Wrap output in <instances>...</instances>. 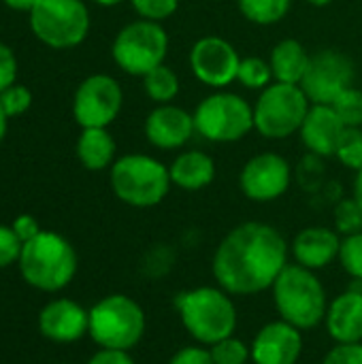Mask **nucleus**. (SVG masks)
<instances>
[{
  "label": "nucleus",
  "instance_id": "1",
  "mask_svg": "<svg viewBox=\"0 0 362 364\" xmlns=\"http://www.w3.org/2000/svg\"><path fill=\"white\" fill-rule=\"evenodd\" d=\"M288 264L290 245L275 226L243 222L218 243L211 273L230 296H254L271 290Z\"/></svg>",
  "mask_w": 362,
  "mask_h": 364
},
{
  "label": "nucleus",
  "instance_id": "2",
  "mask_svg": "<svg viewBox=\"0 0 362 364\" xmlns=\"http://www.w3.org/2000/svg\"><path fill=\"white\" fill-rule=\"evenodd\" d=\"M175 307L183 331L205 348L233 337L239 324V311L233 296L220 286H198L177 294Z\"/></svg>",
  "mask_w": 362,
  "mask_h": 364
},
{
  "label": "nucleus",
  "instance_id": "3",
  "mask_svg": "<svg viewBox=\"0 0 362 364\" xmlns=\"http://www.w3.org/2000/svg\"><path fill=\"white\" fill-rule=\"evenodd\" d=\"M271 294L280 320L297 326L303 333L324 324L331 301L316 271L290 262L273 284Z\"/></svg>",
  "mask_w": 362,
  "mask_h": 364
},
{
  "label": "nucleus",
  "instance_id": "4",
  "mask_svg": "<svg viewBox=\"0 0 362 364\" xmlns=\"http://www.w3.org/2000/svg\"><path fill=\"white\" fill-rule=\"evenodd\" d=\"M17 267L28 286L41 292H60L75 279L79 256L66 237L43 230L23 243Z\"/></svg>",
  "mask_w": 362,
  "mask_h": 364
},
{
  "label": "nucleus",
  "instance_id": "5",
  "mask_svg": "<svg viewBox=\"0 0 362 364\" xmlns=\"http://www.w3.org/2000/svg\"><path fill=\"white\" fill-rule=\"evenodd\" d=\"M111 190L128 207H158L171 192L173 181L169 166L147 154H126L109 171Z\"/></svg>",
  "mask_w": 362,
  "mask_h": 364
},
{
  "label": "nucleus",
  "instance_id": "6",
  "mask_svg": "<svg viewBox=\"0 0 362 364\" xmlns=\"http://www.w3.org/2000/svg\"><path fill=\"white\" fill-rule=\"evenodd\" d=\"M147 331L143 307L128 294L102 296L90 309V339L105 350L130 352Z\"/></svg>",
  "mask_w": 362,
  "mask_h": 364
},
{
  "label": "nucleus",
  "instance_id": "7",
  "mask_svg": "<svg viewBox=\"0 0 362 364\" xmlns=\"http://www.w3.org/2000/svg\"><path fill=\"white\" fill-rule=\"evenodd\" d=\"M309 109L301 85L273 81L254 102V130L269 141H284L301 130Z\"/></svg>",
  "mask_w": 362,
  "mask_h": 364
},
{
  "label": "nucleus",
  "instance_id": "8",
  "mask_svg": "<svg viewBox=\"0 0 362 364\" xmlns=\"http://www.w3.org/2000/svg\"><path fill=\"white\" fill-rule=\"evenodd\" d=\"M192 115L196 134L209 143H237L254 130V105L226 90L205 96Z\"/></svg>",
  "mask_w": 362,
  "mask_h": 364
},
{
  "label": "nucleus",
  "instance_id": "9",
  "mask_svg": "<svg viewBox=\"0 0 362 364\" xmlns=\"http://www.w3.org/2000/svg\"><path fill=\"white\" fill-rule=\"evenodd\" d=\"M28 15L32 34L51 49H73L87 38L90 11L83 0H38Z\"/></svg>",
  "mask_w": 362,
  "mask_h": 364
},
{
  "label": "nucleus",
  "instance_id": "10",
  "mask_svg": "<svg viewBox=\"0 0 362 364\" xmlns=\"http://www.w3.org/2000/svg\"><path fill=\"white\" fill-rule=\"evenodd\" d=\"M169 51V34L162 23L137 19L126 23L113 38L111 58L126 75L145 77L156 66L164 64Z\"/></svg>",
  "mask_w": 362,
  "mask_h": 364
},
{
  "label": "nucleus",
  "instance_id": "11",
  "mask_svg": "<svg viewBox=\"0 0 362 364\" xmlns=\"http://www.w3.org/2000/svg\"><path fill=\"white\" fill-rule=\"evenodd\" d=\"M122 85L105 73L85 77L73 96V117L81 128H109L122 113Z\"/></svg>",
  "mask_w": 362,
  "mask_h": 364
},
{
  "label": "nucleus",
  "instance_id": "12",
  "mask_svg": "<svg viewBox=\"0 0 362 364\" xmlns=\"http://www.w3.org/2000/svg\"><path fill=\"white\" fill-rule=\"evenodd\" d=\"M354 77L356 66L348 53L339 49H320L312 55L301 87L312 105H331L354 83Z\"/></svg>",
  "mask_w": 362,
  "mask_h": 364
},
{
  "label": "nucleus",
  "instance_id": "13",
  "mask_svg": "<svg viewBox=\"0 0 362 364\" xmlns=\"http://www.w3.org/2000/svg\"><path fill=\"white\" fill-rule=\"evenodd\" d=\"M290 183L292 166L275 151L252 156L239 173V190L254 203H273L282 198L290 190Z\"/></svg>",
  "mask_w": 362,
  "mask_h": 364
},
{
  "label": "nucleus",
  "instance_id": "14",
  "mask_svg": "<svg viewBox=\"0 0 362 364\" xmlns=\"http://www.w3.org/2000/svg\"><path fill=\"white\" fill-rule=\"evenodd\" d=\"M192 75L213 90H222L237 81V70L241 64V55L235 49L233 43H228L222 36L207 34L201 36L188 55Z\"/></svg>",
  "mask_w": 362,
  "mask_h": 364
},
{
  "label": "nucleus",
  "instance_id": "15",
  "mask_svg": "<svg viewBox=\"0 0 362 364\" xmlns=\"http://www.w3.org/2000/svg\"><path fill=\"white\" fill-rule=\"evenodd\" d=\"M145 139L151 147L162 151L181 149L194 136V115L173 102L156 105L145 117Z\"/></svg>",
  "mask_w": 362,
  "mask_h": 364
},
{
  "label": "nucleus",
  "instance_id": "16",
  "mask_svg": "<svg viewBox=\"0 0 362 364\" xmlns=\"http://www.w3.org/2000/svg\"><path fill=\"white\" fill-rule=\"evenodd\" d=\"M38 333L53 343H77L90 335V311L73 299H53L38 311Z\"/></svg>",
  "mask_w": 362,
  "mask_h": 364
},
{
  "label": "nucleus",
  "instance_id": "17",
  "mask_svg": "<svg viewBox=\"0 0 362 364\" xmlns=\"http://www.w3.org/2000/svg\"><path fill=\"white\" fill-rule=\"evenodd\" d=\"M254 364H297L303 354V331L275 320L265 324L250 343Z\"/></svg>",
  "mask_w": 362,
  "mask_h": 364
},
{
  "label": "nucleus",
  "instance_id": "18",
  "mask_svg": "<svg viewBox=\"0 0 362 364\" xmlns=\"http://www.w3.org/2000/svg\"><path fill=\"white\" fill-rule=\"evenodd\" d=\"M341 239L344 237L335 228L307 226L294 237V241L290 245V254L297 264L318 273V271L331 267L335 260H339Z\"/></svg>",
  "mask_w": 362,
  "mask_h": 364
},
{
  "label": "nucleus",
  "instance_id": "19",
  "mask_svg": "<svg viewBox=\"0 0 362 364\" xmlns=\"http://www.w3.org/2000/svg\"><path fill=\"white\" fill-rule=\"evenodd\" d=\"M329 337L335 343H362V282L335 296L324 318Z\"/></svg>",
  "mask_w": 362,
  "mask_h": 364
},
{
  "label": "nucleus",
  "instance_id": "20",
  "mask_svg": "<svg viewBox=\"0 0 362 364\" xmlns=\"http://www.w3.org/2000/svg\"><path fill=\"white\" fill-rule=\"evenodd\" d=\"M344 132L346 126L331 105H312L299 130L305 149L318 158H335Z\"/></svg>",
  "mask_w": 362,
  "mask_h": 364
},
{
  "label": "nucleus",
  "instance_id": "21",
  "mask_svg": "<svg viewBox=\"0 0 362 364\" xmlns=\"http://www.w3.org/2000/svg\"><path fill=\"white\" fill-rule=\"evenodd\" d=\"M171 181L183 192H201L215 179V162L201 149H186L169 164Z\"/></svg>",
  "mask_w": 362,
  "mask_h": 364
},
{
  "label": "nucleus",
  "instance_id": "22",
  "mask_svg": "<svg viewBox=\"0 0 362 364\" xmlns=\"http://www.w3.org/2000/svg\"><path fill=\"white\" fill-rule=\"evenodd\" d=\"M309 51L297 38H284L273 45L269 53V64L273 68V77L280 83H294L301 85L307 68H309Z\"/></svg>",
  "mask_w": 362,
  "mask_h": 364
},
{
  "label": "nucleus",
  "instance_id": "23",
  "mask_svg": "<svg viewBox=\"0 0 362 364\" xmlns=\"http://www.w3.org/2000/svg\"><path fill=\"white\" fill-rule=\"evenodd\" d=\"M117 145L107 128H81L77 139V160L87 171H105L111 168Z\"/></svg>",
  "mask_w": 362,
  "mask_h": 364
},
{
  "label": "nucleus",
  "instance_id": "24",
  "mask_svg": "<svg viewBox=\"0 0 362 364\" xmlns=\"http://www.w3.org/2000/svg\"><path fill=\"white\" fill-rule=\"evenodd\" d=\"M241 15L256 26H275L292 11V0H237Z\"/></svg>",
  "mask_w": 362,
  "mask_h": 364
},
{
  "label": "nucleus",
  "instance_id": "25",
  "mask_svg": "<svg viewBox=\"0 0 362 364\" xmlns=\"http://www.w3.org/2000/svg\"><path fill=\"white\" fill-rule=\"evenodd\" d=\"M179 77L177 73L166 66V64H160L156 66L154 70H149L145 77H143V90L147 94L149 100H154L156 105H169L177 98L179 94Z\"/></svg>",
  "mask_w": 362,
  "mask_h": 364
},
{
  "label": "nucleus",
  "instance_id": "26",
  "mask_svg": "<svg viewBox=\"0 0 362 364\" xmlns=\"http://www.w3.org/2000/svg\"><path fill=\"white\" fill-rule=\"evenodd\" d=\"M237 81L247 90L262 92L265 87H269L275 81V77H273V68H271L269 60L258 58V55H247V58H241V64L237 70Z\"/></svg>",
  "mask_w": 362,
  "mask_h": 364
},
{
  "label": "nucleus",
  "instance_id": "27",
  "mask_svg": "<svg viewBox=\"0 0 362 364\" xmlns=\"http://www.w3.org/2000/svg\"><path fill=\"white\" fill-rule=\"evenodd\" d=\"M331 107L346 128H362V90L350 85L331 102Z\"/></svg>",
  "mask_w": 362,
  "mask_h": 364
},
{
  "label": "nucleus",
  "instance_id": "28",
  "mask_svg": "<svg viewBox=\"0 0 362 364\" xmlns=\"http://www.w3.org/2000/svg\"><path fill=\"white\" fill-rule=\"evenodd\" d=\"M333 222H335V230L341 237H350V235L362 232V207L352 196L350 198H341L335 205Z\"/></svg>",
  "mask_w": 362,
  "mask_h": 364
},
{
  "label": "nucleus",
  "instance_id": "29",
  "mask_svg": "<svg viewBox=\"0 0 362 364\" xmlns=\"http://www.w3.org/2000/svg\"><path fill=\"white\" fill-rule=\"evenodd\" d=\"M213 364H247L252 363V350L239 337H226L209 348Z\"/></svg>",
  "mask_w": 362,
  "mask_h": 364
},
{
  "label": "nucleus",
  "instance_id": "30",
  "mask_svg": "<svg viewBox=\"0 0 362 364\" xmlns=\"http://www.w3.org/2000/svg\"><path fill=\"white\" fill-rule=\"evenodd\" d=\"M335 158L350 171H361L362 168V128H346Z\"/></svg>",
  "mask_w": 362,
  "mask_h": 364
},
{
  "label": "nucleus",
  "instance_id": "31",
  "mask_svg": "<svg viewBox=\"0 0 362 364\" xmlns=\"http://www.w3.org/2000/svg\"><path fill=\"white\" fill-rule=\"evenodd\" d=\"M339 264L354 282H362V232L341 239Z\"/></svg>",
  "mask_w": 362,
  "mask_h": 364
},
{
  "label": "nucleus",
  "instance_id": "32",
  "mask_svg": "<svg viewBox=\"0 0 362 364\" xmlns=\"http://www.w3.org/2000/svg\"><path fill=\"white\" fill-rule=\"evenodd\" d=\"M130 4L141 19H149L158 23L173 17L179 9V0H130Z\"/></svg>",
  "mask_w": 362,
  "mask_h": 364
},
{
  "label": "nucleus",
  "instance_id": "33",
  "mask_svg": "<svg viewBox=\"0 0 362 364\" xmlns=\"http://www.w3.org/2000/svg\"><path fill=\"white\" fill-rule=\"evenodd\" d=\"M0 105L4 109V113L9 115V119L19 117L32 107V92L26 85L13 83L11 87L0 92Z\"/></svg>",
  "mask_w": 362,
  "mask_h": 364
},
{
  "label": "nucleus",
  "instance_id": "34",
  "mask_svg": "<svg viewBox=\"0 0 362 364\" xmlns=\"http://www.w3.org/2000/svg\"><path fill=\"white\" fill-rule=\"evenodd\" d=\"M21 247L23 243L19 241L15 230L11 226L0 224V269H9L11 264H17L21 256Z\"/></svg>",
  "mask_w": 362,
  "mask_h": 364
},
{
  "label": "nucleus",
  "instance_id": "35",
  "mask_svg": "<svg viewBox=\"0 0 362 364\" xmlns=\"http://www.w3.org/2000/svg\"><path fill=\"white\" fill-rule=\"evenodd\" d=\"M322 364H362V343H335Z\"/></svg>",
  "mask_w": 362,
  "mask_h": 364
},
{
  "label": "nucleus",
  "instance_id": "36",
  "mask_svg": "<svg viewBox=\"0 0 362 364\" xmlns=\"http://www.w3.org/2000/svg\"><path fill=\"white\" fill-rule=\"evenodd\" d=\"M13 83H17V58L9 45L0 43V92Z\"/></svg>",
  "mask_w": 362,
  "mask_h": 364
},
{
  "label": "nucleus",
  "instance_id": "37",
  "mask_svg": "<svg viewBox=\"0 0 362 364\" xmlns=\"http://www.w3.org/2000/svg\"><path fill=\"white\" fill-rule=\"evenodd\" d=\"M169 364H213L211 352L205 346H186L181 350H177Z\"/></svg>",
  "mask_w": 362,
  "mask_h": 364
},
{
  "label": "nucleus",
  "instance_id": "38",
  "mask_svg": "<svg viewBox=\"0 0 362 364\" xmlns=\"http://www.w3.org/2000/svg\"><path fill=\"white\" fill-rule=\"evenodd\" d=\"M11 228L15 230V235L19 237V241H21V243H28V241H32L36 235H41V232H43V228L38 226L36 218H34V215H30V213H21V215H17V218L13 220Z\"/></svg>",
  "mask_w": 362,
  "mask_h": 364
},
{
  "label": "nucleus",
  "instance_id": "39",
  "mask_svg": "<svg viewBox=\"0 0 362 364\" xmlns=\"http://www.w3.org/2000/svg\"><path fill=\"white\" fill-rule=\"evenodd\" d=\"M87 364H137L134 358L130 356V352H124V350H105L100 348Z\"/></svg>",
  "mask_w": 362,
  "mask_h": 364
},
{
  "label": "nucleus",
  "instance_id": "40",
  "mask_svg": "<svg viewBox=\"0 0 362 364\" xmlns=\"http://www.w3.org/2000/svg\"><path fill=\"white\" fill-rule=\"evenodd\" d=\"M9 9H13V11H26V13H30L32 11V6L38 2V0H2Z\"/></svg>",
  "mask_w": 362,
  "mask_h": 364
},
{
  "label": "nucleus",
  "instance_id": "41",
  "mask_svg": "<svg viewBox=\"0 0 362 364\" xmlns=\"http://www.w3.org/2000/svg\"><path fill=\"white\" fill-rule=\"evenodd\" d=\"M352 198L362 207V168L356 171V177H354V183H352Z\"/></svg>",
  "mask_w": 362,
  "mask_h": 364
},
{
  "label": "nucleus",
  "instance_id": "42",
  "mask_svg": "<svg viewBox=\"0 0 362 364\" xmlns=\"http://www.w3.org/2000/svg\"><path fill=\"white\" fill-rule=\"evenodd\" d=\"M6 128H9V115L4 113V109L0 105V145H2V141L6 136Z\"/></svg>",
  "mask_w": 362,
  "mask_h": 364
},
{
  "label": "nucleus",
  "instance_id": "43",
  "mask_svg": "<svg viewBox=\"0 0 362 364\" xmlns=\"http://www.w3.org/2000/svg\"><path fill=\"white\" fill-rule=\"evenodd\" d=\"M307 4H312V6H318V9H322V6H329V4H333L335 0H305Z\"/></svg>",
  "mask_w": 362,
  "mask_h": 364
},
{
  "label": "nucleus",
  "instance_id": "44",
  "mask_svg": "<svg viewBox=\"0 0 362 364\" xmlns=\"http://www.w3.org/2000/svg\"><path fill=\"white\" fill-rule=\"evenodd\" d=\"M96 4H100V6H119L122 2H126V0H94Z\"/></svg>",
  "mask_w": 362,
  "mask_h": 364
},
{
  "label": "nucleus",
  "instance_id": "45",
  "mask_svg": "<svg viewBox=\"0 0 362 364\" xmlns=\"http://www.w3.org/2000/svg\"><path fill=\"white\" fill-rule=\"evenodd\" d=\"M58 364H66V363H58Z\"/></svg>",
  "mask_w": 362,
  "mask_h": 364
}]
</instances>
